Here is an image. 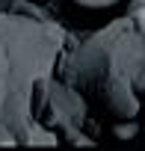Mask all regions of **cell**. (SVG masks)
<instances>
[{
	"label": "cell",
	"instance_id": "6da1fadb",
	"mask_svg": "<svg viewBox=\"0 0 145 151\" xmlns=\"http://www.w3.org/2000/svg\"><path fill=\"white\" fill-rule=\"evenodd\" d=\"M77 3H83V6H113L116 0H77Z\"/></svg>",
	"mask_w": 145,
	"mask_h": 151
},
{
	"label": "cell",
	"instance_id": "7a4b0ae2",
	"mask_svg": "<svg viewBox=\"0 0 145 151\" xmlns=\"http://www.w3.org/2000/svg\"><path fill=\"white\" fill-rule=\"evenodd\" d=\"M136 21H139V27H142V33H145V6L136 12Z\"/></svg>",
	"mask_w": 145,
	"mask_h": 151
}]
</instances>
